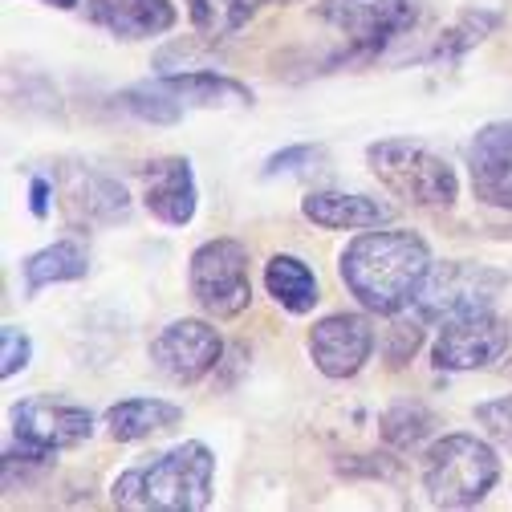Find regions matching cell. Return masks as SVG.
<instances>
[{
	"label": "cell",
	"mask_w": 512,
	"mask_h": 512,
	"mask_svg": "<svg viewBox=\"0 0 512 512\" xmlns=\"http://www.w3.org/2000/svg\"><path fill=\"white\" fill-rule=\"evenodd\" d=\"M94 435V415L61 399H25L13 407V443L29 456H57Z\"/></svg>",
	"instance_id": "9c48e42d"
},
{
	"label": "cell",
	"mask_w": 512,
	"mask_h": 512,
	"mask_svg": "<svg viewBox=\"0 0 512 512\" xmlns=\"http://www.w3.org/2000/svg\"><path fill=\"white\" fill-rule=\"evenodd\" d=\"M224 354V342H220V330L204 317H179V322H167L155 338H151V362L163 378L179 382H200L204 374L216 370Z\"/></svg>",
	"instance_id": "30bf717a"
},
{
	"label": "cell",
	"mask_w": 512,
	"mask_h": 512,
	"mask_svg": "<svg viewBox=\"0 0 512 512\" xmlns=\"http://www.w3.org/2000/svg\"><path fill=\"white\" fill-rule=\"evenodd\" d=\"M301 216L317 228H334V232H366L391 224L395 208L370 200V196H350V191H309L301 200Z\"/></svg>",
	"instance_id": "2e32d148"
},
{
	"label": "cell",
	"mask_w": 512,
	"mask_h": 512,
	"mask_svg": "<svg viewBox=\"0 0 512 512\" xmlns=\"http://www.w3.org/2000/svg\"><path fill=\"white\" fill-rule=\"evenodd\" d=\"M37 5H45V9H61V13H66V9H78L82 0H37Z\"/></svg>",
	"instance_id": "f546056e"
},
{
	"label": "cell",
	"mask_w": 512,
	"mask_h": 512,
	"mask_svg": "<svg viewBox=\"0 0 512 512\" xmlns=\"http://www.w3.org/2000/svg\"><path fill=\"white\" fill-rule=\"evenodd\" d=\"M500 480L496 447L480 435L452 431L423 452V488L435 508H472Z\"/></svg>",
	"instance_id": "3957f363"
},
{
	"label": "cell",
	"mask_w": 512,
	"mask_h": 512,
	"mask_svg": "<svg viewBox=\"0 0 512 512\" xmlns=\"http://www.w3.org/2000/svg\"><path fill=\"white\" fill-rule=\"evenodd\" d=\"M21 273H25V293L37 297V293L49 289V285L82 281V277L90 273V256H86V248H82L78 240H57V244H49V248L25 256Z\"/></svg>",
	"instance_id": "d6986e66"
},
{
	"label": "cell",
	"mask_w": 512,
	"mask_h": 512,
	"mask_svg": "<svg viewBox=\"0 0 512 512\" xmlns=\"http://www.w3.org/2000/svg\"><path fill=\"white\" fill-rule=\"evenodd\" d=\"M49 196H53V183L37 175V179L29 183V208H33V216H37V220H45V216H49Z\"/></svg>",
	"instance_id": "f1b7e54d"
},
{
	"label": "cell",
	"mask_w": 512,
	"mask_h": 512,
	"mask_svg": "<svg viewBox=\"0 0 512 512\" xmlns=\"http://www.w3.org/2000/svg\"><path fill=\"white\" fill-rule=\"evenodd\" d=\"M435 427H439V419L415 399H403L382 415V439H387L395 452H415V447H423L435 435Z\"/></svg>",
	"instance_id": "603a6c76"
},
{
	"label": "cell",
	"mask_w": 512,
	"mask_h": 512,
	"mask_svg": "<svg viewBox=\"0 0 512 512\" xmlns=\"http://www.w3.org/2000/svg\"><path fill=\"white\" fill-rule=\"evenodd\" d=\"M183 423V407L167 399H122L106 411V431L114 443H139L159 431H171Z\"/></svg>",
	"instance_id": "ac0fdd59"
},
{
	"label": "cell",
	"mask_w": 512,
	"mask_h": 512,
	"mask_svg": "<svg viewBox=\"0 0 512 512\" xmlns=\"http://www.w3.org/2000/svg\"><path fill=\"white\" fill-rule=\"evenodd\" d=\"M476 423H480V431L492 443H500V447H508V452H512V395L492 399V403H480L476 407Z\"/></svg>",
	"instance_id": "484cf974"
},
{
	"label": "cell",
	"mask_w": 512,
	"mask_h": 512,
	"mask_svg": "<svg viewBox=\"0 0 512 512\" xmlns=\"http://www.w3.org/2000/svg\"><path fill=\"white\" fill-rule=\"evenodd\" d=\"M370 175L411 208H452L460 200V175L443 155L411 139H378L366 147Z\"/></svg>",
	"instance_id": "277c9868"
},
{
	"label": "cell",
	"mask_w": 512,
	"mask_h": 512,
	"mask_svg": "<svg viewBox=\"0 0 512 512\" xmlns=\"http://www.w3.org/2000/svg\"><path fill=\"white\" fill-rule=\"evenodd\" d=\"M431 265H435L431 248L419 232L387 228V224L358 232L338 256L342 285L358 297L366 313H378V317H395L411 309Z\"/></svg>",
	"instance_id": "6da1fadb"
},
{
	"label": "cell",
	"mask_w": 512,
	"mask_h": 512,
	"mask_svg": "<svg viewBox=\"0 0 512 512\" xmlns=\"http://www.w3.org/2000/svg\"><path fill=\"white\" fill-rule=\"evenodd\" d=\"M265 289L269 297L285 309V313H313V305L322 301V289H317V277L313 269L301 261V256H289V252H277L269 256L265 265Z\"/></svg>",
	"instance_id": "ffe728a7"
},
{
	"label": "cell",
	"mask_w": 512,
	"mask_h": 512,
	"mask_svg": "<svg viewBox=\"0 0 512 512\" xmlns=\"http://www.w3.org/2000/svg\"><path fill=\"white\" fill-rule=\"evenodd\" d=\"M61 183V208H66V220L74 228H106L131 216V196L126 187L94 167H78L70 163L57 175Z\"/></svg>",
	"instance_id": "7c38bea8"
},
{
	"label": "cell",
	"mask_w": 512,
	"mask_h": 512,
	"mask_svg": "<svg viewBox=\"0 0 512 512\" xmlns=\"http://www.w3.org/2000/svg\"><path fill=\"white\" fill-rule=\"evenodd\" d=\"M191 29L204 41H224L236 29H244L256 13L265 9V0H183Z\"/></svg>",
	"instance_id": "7402d4cb"
},
{
	"label": "cell",
	"mask_w": 512,
	"mask_h": 512,
	"mask_svg": "<svg viewBox=\"0 0 512 512\" xmlns=\"http://www.w3.org/2000/svg\"><path fill=\"white\" fill-rule=\"evenodd\" d=\"M86 17L118 41L163 37L179 21L171 0H86Z\"/></svg>",
	"instance_id": "9a60e30c"
},
{
	"label": "cell",
	"mask_w": 512,
	"mask_h": 512,
	"mask_svg": "<svg viewBox=\"0 0 512 512\" xmlns=\"http://www.w3.org/2000/svg\"><path fill=\"white\" fill-rule=\"evenodd\" d=\"M143 204L159 224H171V228H183L196 220L200 187L183 155H163L143 167Z\"/></svg>",
	"instance_id": "5bb4252c"
},
{
	"label": "cell",
	"mask_w": 512,
	"mask_h": 512,
	"mask_svg": "<svg viewBox=\"0 0 512 512\" xmlns=\"http://www.w3.org/2000/svg\"><path fill=\"white\" fill-rule=\"evenodd\" d=\"M504 370L512 374V346H508V354H504Z\"/></svg>",
	"instance_id": "4dcf8cb0"
},
{
	"label": "cell",
	"mask_w": 512,
	"mask_h": 512,
	"mask_svg": "<svg viewBox=\"0 0 512 512\" xmlns=\"http://www.w3.org/2000/svg\"><path fill=\"white\" fill-rule=\"evenodd\" d=\"M317 17L346 41L354 57H378L419 25L423 0H322Z\"/></svg>",
	"instance_id": "8992f818"
},
{
	"label": "cell",
	"mask_w": 512,
	"mask_h": 512,
	"mask_svg": "<svg viewBox=\"0 0 512 512\" xmlns=\"http://www.w3.org/2000/svg\"><path fill=\"white\" fill-rule=\"evenodd\" d=\"M122 110H131L135 118H143V122H179V114H183V106L167 94V90H159V82H143V86H131V90H122L118 98H114Z\"/></svg>",
	"instance_id": "cb8c5ba5"
},
{
	"label": "cell",
	"mask_w": 512,
	"mask_h": 512,
	"mask_svg": "<svg viewBox=\"0 0 512 512\" xmlns=\"http://www.w3.org/2000/svg\"><path fill=\"white\" fill-rule=\"evenodd\" d=\"M29 358H33V342H29L25 330H17V326L0 330V374H5V378L21 374L29 366Z\"/></svg>",
	"instance_id": "4316f807"
},
{
	"label": "cell",
	"mask_w": 512,
	"mask_h": 512,
	"mask_svg": "<svg viewBox=\"0 0 512 512\" xmlns=\"http://www.w3.org/2000/svg\"><path fill=\"white\" fill-rule=\"evenodd\" d=\"M508 346H512V326L496 309H480V313H464V317H452V322L439 326V334L431 342V362L452 374L488 370V366L504 362Z\"/></svg>",
	"instance_id": "ba28073f"
},
{
	"label": "cell",
	"mask_w": 512,
	"mask_h": 512,
	"mask_svg": "<svg viewBox=\"0 0 512 512\" xmlns=\"http://www.w3.org/2000/svg\"><path fill=\"white\" fill-rule=\"evenodd\" d=\"M155 82L183 110L187 106H252V90L216 70H183V74H163Z\"/></svg>",
	"instance_id": "e0dca14e"
},
{
	"label": "cell",
	"mask_w": 512,
	"mask_h": 512,
	"mask_svg": "<svg viewBox=\"0 0 512 512\" xmlns=\"http://www.w3.org/2000/svg\"><path fill=\"white\" fill-rule=\"evenodd\" d=\"M187 289H191V297H196V305L208 317H216V322L240 317L252 305L248 248L232 236L200 244L187 261Z\"/></svg>",
	"instance_id": "5b68a950"
},
{
	"label": "cell",
	"mask_w": 512,
	"mask_h": 512,
	"mask_svg": "<svg viewBox=\"0 0 512 512\" xmlns=\"http://www.w3.org/2000/svg\"><path fill=\"white\" fill-rule=\"evenodd\" d=\"M317 159H322V147H309V143L285 147V151H277V155L265 159V179H273V175H297V171L313 167Z\"/></svg>",
	"instance_id": "83f0119b"
},
{
	"label": "cell",
	"mask_w": 512,
	"mask_h": 512,
	"mask_svg": "<svg viewBox=\"0 0 512 512\" xmlns=\"http://www.w3.org/2000/svg\"><path fill=\"white\" fill-rule=\"evenodd\" d=\"M212 488H216L212 447L200 439H187L151 456L147 464L126 468L114 480L110 500L135 512H200L212 504Z\"/></svg>",
	"instance_id": "7a4b0ae2"
},
{
	"label": "cell",
	"mask_w": 512,
	"mask_h": 512,
	"mask_svg": "<svg viewBox=\"0 0 512 512\" xmlns=\"http://www.w3.org/2000/svg\"><path fill=\"white\" fill-rule=\"evenodd\" d=\"M500 289H504V277L488 265L443 261V265H431L419 297L411 301V313L423 317L427 326H443V322H452V317L492 309Z\"/></svg>",
	"instance_id": "52a82bcc"
},
{
	"label": "cell",
	"mask_w": 512,
	"mask_h": 512,
	"mask_svg": "<svg viewBox=\"0 0 512 512\" xmlns=\"http://www.w3.org/2000/svg\"><path fill=\"white\" fill-rule=\"evenodd\" d=\"M468 167L476 200L512 212V118L480 126L468 147Z\"/></svg>",
	"instance_id": "4fadbf2b"
},
{
	"label": "cell",
	"mask_w": 512,
	"mask_h": 512,
	"mask_svg": "<svg viewBox=\"0 0 512 512\" xmlns=\"http://www.w3.org/2000/svg\"><path fill=\"white\" fill-rule=\"evenodd\" d=\"M265 5H293V0H265Z\"/></svg>",
	"instance_id": "1f68e13d"
},
{
	"label": "cell",
	"mask_w": 512,
	"mask_h": 512,
	"mask_svg": "<svg viewBox=\"0 0 512 512\" xmlns=\"http://www.w3.org/2000/svg\"><path fill=\"white\" fill-rule=\"evenodd\" d=\"M500 29V13L496 9H464L452 25H447L443 33H439V41L431 45V53L423 57V61H443V66H456V61L464 57V53H472L480 41H488L492 33Z\"/></svg>",
	"instance_id": "44dd1931"
},
{
	"label": "cell",
	"mask_w": 512,
	"mask_h": 512,
	"mask_svg": "<svg viewBox=\"0 0 512 512\" xmlns=\"http://www.w3.org/2000/svg\"><path fill=\"white\" fill-rule=\"evenodd\" d=\"M374 354V326L366 313H326L309 330V358L326 378H354Z\"/></svg>",
	"instance_id": "8fae6325"
},
{
	"label": "cell",
	"mask_w": 512,
	"mask_h": 512,
	"mask_svg": "<svg viewBox=\"0 0 512 512\" xmlns=\"http://www.w3.org/2000/svg\"><path fill=\"white\" fill-rule=\"evenodd\" d=\"M423 334H427L423 317H415L411 309L395 313V326L387 330V362L391 366H407L415 358V350L423 346Z\"/></svg>",
	"instance_id": "d4e9b609"
}]
</instances>
